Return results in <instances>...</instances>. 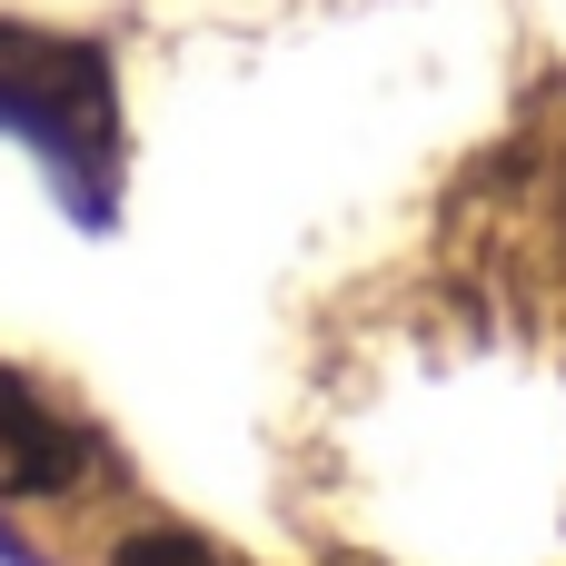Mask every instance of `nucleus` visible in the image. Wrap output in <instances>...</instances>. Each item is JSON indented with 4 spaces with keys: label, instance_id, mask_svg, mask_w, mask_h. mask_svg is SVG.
<instances>
[{
    "label": "nucleus",
    "instance_id": "nucleus-1",
    "mask_svg": "<svg viewBox=\"0 0 566 566\" xmlns=\"http://www.w3.org/2000/svg\"><path fill=\"white\" fill-rule=\"evenodd\" d=\"M0 139H20L80 219L119 209L129 129H119V80L99 40H60L30 20H0Z\"/></svg>",
    "mask_w": 566,
    "mask_h": 566
},
{
    "label": "nucleus",
    "instance_id": "nucleus-3",
    "mask_svg": "<svg viewBox=\"0 0 566 566\" xmlns=\"http://www.w3.org/2000/svg\"><path fill=\"white\" fill-rule=\"evenodd\" d=\"M119 566H239V557H219V547H209V537H189V527H149Z\"/></svg>",
    "mask_w": 566,
    "mask_h": 566
},
{
    "label": "nucleus",
    "instance_id": "nucleus-2",
    "mask_svg": "<svg viewBox=\"0 0 566 566\" xmlns=\"http://www.w3.org/2000/svg\"><path fill=\"white\" fill-rule=\"evenodd\" d=\"M70 468H80V448L60 438V418L0 378V488H60Z\"/></svg>",
    "mask_w": 566,
    "mask_h": 566
}]
</instances>
